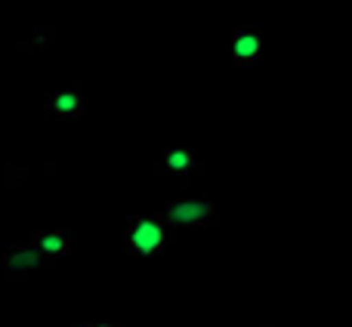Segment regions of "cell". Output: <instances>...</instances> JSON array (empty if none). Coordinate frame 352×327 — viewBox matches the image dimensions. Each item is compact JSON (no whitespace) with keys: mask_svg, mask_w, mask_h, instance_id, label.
I'll use <instances>...</instances> for the list:
<instances>
[{"mask_svg":"<svg viewBox=\"0 0 352 327\" xmlns=\"http://www.w3.org/2000/svg\"><path fill=\"white\" fill-rule=\"evenodd\" d=\"M37 250H41L43 256H62V253H68V238H65V232H53V235H41L37 238V244H34Z\"/></svg>","mask_w":352,"mask_h":327,"instance_id":"52a82bcc","label":"cell"},{"mask_svg":"<svg viewBox=\"0 0 352 327\" xmlns=\"http://www.w3.org/2000/svg\"><path fill=\"white\" fill-rule=\"evenodd\" d=\"M80 109H84V93L80 87H65V90L53 93L47 99V111L53 117H78Z\"/></svg>","mask_w":352,"mask_h":327,"instance_id":"277c9868","label":"cell"},{"mask_svg":"<svg viewBox=\"0 0 352 327\" xmlns=\"http://www.w3.org/2000/svg\"><path fill=\"white\" fill-rule=\"evenodd\" d=\"M260 49H263V37L256 28H250V25H241V28L232 31L229 37V53L232 59L238 62V65H250V62L260 59Z\"/></svg>","mask_w":352,"mask_h":327,"instance_id":"7a4b0ae2","label":"cell"},{"mask_svg":"<svg viewBox=\"0 0 352 327\" xmlns=\"http://www.w3.org/2000/svg\"><path fill=\"white\" fill-rule=\"evenodd\" d=\"M87 327H115V324H87Z\"/></svg>","mask_w":352,"mask_h":327,"instance_id":"ba28073f","label":"cell"},{"mask_svg":"<svg viewBox=\"0 0 352 327\" xmlns=\"http://www.w3.org/2000/svg\"><path fill=\"white\" fill-rule=\"evenodd\" d=\"M195 167V155L188 148H167L164 152V170L170 173H188Z\"/></svg>","mask_w":352,"mask_h":327,"instance_id":"8992f818","label":"cell"},{"mask_svg":"<svg viewBox=\"0 0 352 327\" xmlns=\"http://www.w3.org/2000/svg\"><path fill=\"white\" fill-rule=\"evenodd\" d=\"M164 241H167V229L152 216L136 219L127 232V247L133 250V253H146V256L158 253V250L164 247Z\"/></svg>","mask_w":352,"mask_h":327,"instance_id":"6da1fadb","label":"cell"},{"mask_svg":"<svg viewBox=\"0 0 352 327\" xmlns=\"http://www.w3.org/2000/svg\"><path fill=\"white\" fill-rule=\"evenodd\" d=\"M213 207L207 201H179V204H170L164 210V216L176 225H201L204 219H210Z\"/></svg>","mask_w":352,"mask_h":327,"instance_id":"3957f363","label":"cell"},{"mask_svg":"<svg viewBox=\"0 0 352 327\" xmlns=\"http://www.w3.org/2000/svg\"><path fill=\"white\" fill-rule=\"evenodd\" d=\"M43 260V253L37 247H12L10 253H6V269L10 272H31V269H37Z\"/></svg>","mask_w":352,"mask_h":327,"instance_id":"5b68a950","label":"cell"}]
</instances>
